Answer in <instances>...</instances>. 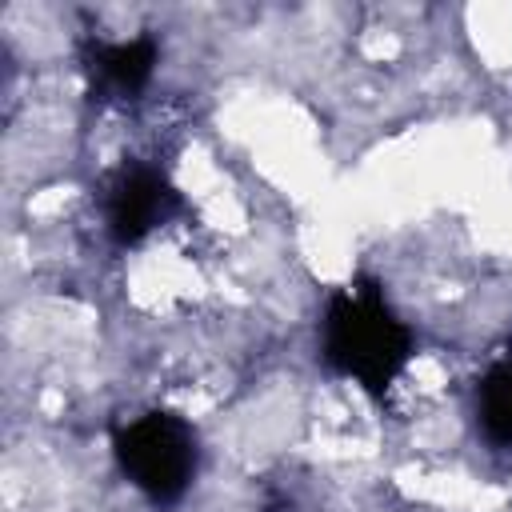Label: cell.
Returning <instances> with one entry per match:
<instances>
[{"label":"cell","instance_id":"cell-4","mask_svg":"<svg viewBox=\"0 0 512 512\" xmlns=\"http://www.w3.org/2000/svg\"><path fill=\"white\" fill-rule=\"evenodd\" d=\"M476 412L492 444H512V364H500L484 376L476 392Z\"/></svg>","mask_w":512,"mask_h":512},{"label":"cell","instance_id":"cell-5","mask_svg":"<svg viewBox=\"0 0 512 512\" xmlns=\"http://www.w3.org/2000/svg\"><path fill=\"white\" fill-rule=\"evenodd\" d=\"M100 68H104V76H108L116 88L132 92V88H140V84L148 80V72H152V52H148V44H116V48H108V52L100 56Z\"/></svg>","mask_w":512,"mask_h":512},{"label":"cell","instance_id":"cell-2","mask_svg":"<svg viewBox=\"0 0 512 512\" xmlns=\"http://www.w3.org/2000/svg\"><path fill=\"white\" fill-rule=\"evenodd\" d=\"M116 456H120L124 472L132 476V484L144 488L152 500H176L196 472L192 428L168 412L136 416L120 432Z\"/></svg>","mask_w":512,"mask_h":512},{"label":"cell","instance_id":"cell-3","mask_svg":"<svg viewBox=\"0 0 512 512\" xmlns=\"http://www.w3.org/2000/svg\"><path fill=\"white\" fill-rule=\"evenodd\" d=\"M168 208V188L156 172L136 168L112 188V232L120 240H140L148 228L160 224Z\"/></svg>","mask_w":512,"mask_h":512},{"label":"cell","instance_id":"cell-1","mask_svg":"<svg viewBox=\"0 0 512 512\" xmlns=\"http://www.w3.org/2000/svg\"><path fill=\"white\" fill-rule=\"evenodd\" d=\"M324 348H328V360L356 384L388 388L392 376L404 368L408 336L376 292L348 288L328 308Z\"/></svg>","mask_w":512,"mask_h":512}]
</instances>
